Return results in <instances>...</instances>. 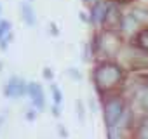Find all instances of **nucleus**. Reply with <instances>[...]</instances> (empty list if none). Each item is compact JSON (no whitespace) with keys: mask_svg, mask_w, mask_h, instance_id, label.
<instances>
[{"mask_svg":"<svg viewBox=\"0 0 148 139\" xmlns=\"http://www.w3.org/2000/svg\"><path fill=\"white\" fill-rule=\"evenodd\" d=\"M141 25L134 19V16L132 14H127V16H122V23H120V28H122V33L124 35H127V37H131V35H138V31L141 30L139 28Z\"/></svg>","mask_w":148,"mask_h":139,"instance_id":"nucleus-7","label":"nucleus"},{"mask_svg":"<svg viewBox=\"0 0 148 139\" xmlns=\"http://www.w3.org/2000/svg\"><path fill=\"white\" fill-rule=\"evenodd\" d=\"M4 94H5V97H11V99H18V97H21V96H26V94H28V82L23 80V78L12 77V78L5 84Z\"/></svg>","mask_w":148,"mask_h":139,"instance_id":"nucleus-3","label":"nucleus"},{"mask_svg":"<svg viewBox=\"0 0 148 139\" xmlns=\"http://www.w3.org/2000/svg\"><path fill=\"white\" fill-rule=\"evenodd\" d=\"M68 75H70L73 80H80V78H82V75H80V72H79L77 68H70V70H68Z\"/></svg>","mask_w":148,"mask_h":139,"instance_id":"nucleus-15","label":"nucleus"},{"mask_svg":"<svg viewBox=\"0 0 148 139\" xmlns=\"http://www.w3.org/2000/svg\"><path fill=\"white\" fill-rule=\"evenodd\" d=\"M122 77H124L122 68L112 61H103L94 70V84H96L98 91H101V92H108V91L115 89L122 82Z\"/></svg>","mask_w":148,"mask_h":139,"instance_id":"nucleus-1","label":"nucleus"},{"mask_svg":"<svg viewBox=\"0 0 148 139\" xmlns=\"http://www.w3.org/2000/svg\"><path fill=\"white\" fill-rule=\"evenodd\" d=\"M4 120H5V117H4V115H0V127H2V123H4Z\"/></svg>","mask_w":148,"mask_h":139,"instance_id":"nucleus-22","label":"nucleus"},{"mask_svg":"<svg viewBox=\"0 0 148 139\" xmlns=\"http://www.w3.org/2000/svg\"><path fill=\"white\" fill-rule=\"evenodd\" d=\"M0 72H2V63H0Z\"/></svg>","mask_w":148,"mask_h":139,"instance_id":"nucleus-23","label":"nucleus"},{"mask_svg":"<svg viewBox=\"0 0 148 139\" xmlns=\"http://www.w3.org/2000/svg\"><path fill=\"white\" fill-rule=\"evenodd\" d=\"M125 111V106H124V101L117 96L106 99L105 103V122H106V127H113L119 123L120 117L124 115Z\"/></svg>","mask_w":148,"mask_h":139,"instance_id":"nucleus-2","label":"nucleus"},{"mask_svg":"<svg viewBox=\"0 0 148 139\" xmlns=\"http://www.w3.org/2000/svg\"><path fill=\"white\" fill-rule=\"evenodd\" d=\"M28 96L32 97V103H33V106H35L38 111H42V110L45 108L44 91H42V87H40L37 82H28Z\"/></svg>","mask_w":148,"mask_h":139,"instance_id":"nucleus-4","label":"nucleus"},{"mask_svg":"<svg viewBox=\"0 0 148 139\" xmlns=\"http://www.w3.org/2000/svg\"><path fill=\"white\" fill-rule=\"evenodd\" d=\"M11 40H12V35L9 33V35H5L4 38H2V44H0V49H2V50H5L7 49V45L11 44Z\"/></svg>","mask_w":148,"mask_h":139,"instance_id":"nucleus-16","label":"nucleus"},{"mask_svg":"<svg viewBox=\"0 0 148 139\" xmlns=\"http://www.w3.org/2000/svg\"><path fill=\"white\" fill-rule=\"evenodd\" d=\"M11 31V23L9 21H0V40Z\"/></svg>","mask_w":148,"mask_h":139,"instance_id":"nucleus-13","label":"nucleus"},{"mask_svg":"<svg viewBox=\"0 0 148 139\" xmlns=\"http://www.w3.org/2000/svg\"><path fill=\"white\" fill-rule=\"evenodd\" d=\"M59 134H61V136H66V130H64L63 127H59Z\"/></svg>","mask_w":148,"mask_h":139,"instance_id":"nucleus-21","label":"nucleus"},{"mask_svg":"<svg viewBox=\"0 0 148 139\" xmlns=\"http://www.w3.org/2000/svg\"><path fill=\"white\" fill-rule=\"evenodd\" d=\"M44 78L52 80V72H51V68H45V70H44Z\"/></svg>","mask_w":148,"mask_h":139,"instance_id":"nucleus-18","label":"nucleus"},{"mask_svg":"<svg viewBox=\"0 0 148 139\" xmlns=\"http://www.w3.org/2000/svg\"><path fill=\"white\" fill-rule=\"evenodd\" d=\"M77 113H79V118L84 120V104L80 101H77Z\"/></svg>","mask_w":148,"mask_h":139,"instance_id":"nucleus-17","label":"nucleus"},{"mask_svg":"<svg viewBox=\"0 0 148 139\" xmlns=\"http://www.w3.org/2000/svg\"><path fill=\"white\" fill-rule=\"evenodd\" d=\"M51 91H52L54 104H61V101H63V92L59 91V87H58V85H54V84H51Z\"/></svg>","mask_w":148,"mask_h":139,"instance_id":"nucleus-12","label":"nucleus"},{"mask_svg":"<svg viewBox=\"0 0 148 139\" xmlns=\"http://www.w3.org/2000/svg\"><path fill=\"white\" fill-rule=\"evenodd\" d=\"M139 103H141V106L148 111V89L143 91V92H139Z\"/></svg>","mask_w":148,"mask_h":139,"instance_id":"nucleus-14","label":"nucleus"},{"mask_svg":"<svg viewBox=\"0 0 148 139\" xmlns=\"http://www.w3.org/2000/svg\"><path fill=\"white\" fill-rule=\"evenodd\" d=\"M131 14L134 16V19H136L139 25H146V23H148V11H146V9L138 7V9H134Z\"/></svg>","mask_w":148,"mask_h":139,"instance_id":"nucleus-11","label":"nucleus"},{"mask_svg":"<svg viewBox=\"0 0 148 139\" xmlns=\"http://www.w3.org/2000/svg\"><path fill=\"white\" fill-rule=\"evenodd\" d=\"M0 12H2V5H0Z\"/></svg>","mask_w":148,"mask_h":139,"instance_id":"nucleus-24","label":"nucleus"},{"mask_svg":"<svg viewBox=\"0 0 148 139\" xmlns=\"http://www.w3.org/2000/svg\"><path fill=\"white\" fill-rule=\"evenodd\" d=\"M19 9H21V18H23V21L28 25V26H35V12H33V9H32V5L30 4H26V2H21L19 4Z\"/></svg>","mask_w":148,"mask_h":139,"instance_id":"nucleus-9","label":"nucleus"},{"mask_svg":"<svg viewBox=\"0 0 148 139\" xmlns=\"http://www.w3.org/2000/svg\"><path fill=\"white\" fill-rule=\"evenodd\" d=\"M106 12H108V4L103 2V0H98L92 5V11H91V23L99 26V25H105V19H106Z\"/></svg>","mask_w":148,"mask_h":139,"instance_id":"nucleus-6","label":"nucleus"},{"mask_svg":"<svg viewBox=\"0 0 148 139\" xmlns=\"http://www.w3.org/2000/svg\"><path fill=\"white\" fill-rule=\"evenodd\" d=\"M99 49L103 50V52H106V54H115L117 52V49H119V38L115 37V33L113 31H106V33H103L101 37H99Z\"/></svg>","mask_w":148,"mask_h":139,"instance_id":"nucleus-5","label":"nucleus"},{"mask_svg":"<svg viewBox=\"0 0 148 139\" xmlns=\"http://www.w3.org/2000/svg\"><path fill=\"white\" fill-rule=\"evenodd\" d=\"M138 47L148 52V28H143L138 31Z\"/></svg>","mask_w":148,"mask_h":139,"instance_id":"nucleus-10","label":"nucleus"},{"mask_svg":"<svg viewBox=\"0 0 148 139\" xmlns=\"http://www.w3.org/2000/svg\"><path fill=\"white\" fill-rule=\"evenodd\" d=\"M52 115H54V117H59V115H61V111H59V104H54V106H52Z\"/></svg>","mask_w":148,"mask_h":139,"instance_id":"nucleus-19","label":"nucleus"},{"mask_svg":"<svg viewBox=\"0 0 148 139\" xmlns=\"http://www.w3.org/2000/svg\"><path fill=\"white\" fill-rule=\"evenodd\" d=\"M120 23H122V16L119 14V9H117V5H113V4H108V12H106L105 25H108L110 28H113V26H119V28H120Z\"/></svg>","mask_w":148,"mask_h":139,"instance_id":"nucleus-8","label":"nucleus"},{"mask_svg":"<svg viewBox=\"0 0 148 139\" xmlns=\"http://www.w3.org/2000/svg\"><path fill=\"white\" fill-rule=\"evenodd\" d=\"M35 115H37V111H35V110H30V111L26 113V118H28V120H33Z\"/></svg>","mask_w":148,"mask_h":139,"instance_id":"nucleus-20","label":"nucleus"}]
</instances>
